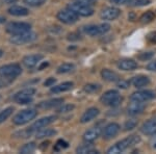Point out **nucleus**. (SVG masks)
I'll list each match as a JSON object with an SVG mask.
<instances>
[{
    "mask_svg": "<svg viewBox=\"0 0 156 154\" xmlns=\"http://www.w3.org/2000/svg\"><path fill=\"white\" fill-rule=\"evenodd\" d=\"M76 152L77 153H81V154H99L97 150H95L94 147L90 144H87V145H82L79 146V147L76 148Z\"/></svg>",
    "mask_w": 156,
    "mask_h": 154,
    "instance_id": "nucleus-27",
    "label": "nucleus"
},
{
    "mask_svg": "<svg viewBox=\"0 0 156 154\" xmlns=\"http://www.w3.org/2000/svg\"><path fill=\"white\" fill-rule=\"evenodd\" d=\"M30 29H31V25L26 22H11L6 25V31L12 36L30 31Z\"/></svg>",
    "mask_w": 156,
    "mask_h": 154,
    "instance_id": "nucleus-9",
    "label": "nucleus"
},
{
    "mask_svg": "<svg viewBox=\"0 0 156 154\" xmlns=\"http://www.w3.org/2000/svg\"><path fill=\"white\" fill-rule=\"evenodd\" d=\"M110 1L112 2V3L115 4H126V3H129L130 0H110Z\"/></svg>",
    "mask_w": 156,
    "mask_h": 154,
    "instance_id": "nucleus-45",
    "label": "nucleus"
},
{
    "mask_svg": "<svg viewBox=\"0 0 156 154\" xmlns=\"http://www.w3.org/2000/svg\"><path fill=\"white\" fill-rule=\"evenodd\" d=\"M153 98H155V93L149 90L137 91V92H134L130 96V100L131 101L134 100V101H142V102L151 100V99H153Z\"/></svg>",
    "mask_w": 156,
    "mask_h": 154,
    "instance_id": "nucleus-13",
    "label": "nucleus"
},
{
    "mask_svg": "<svg viewBox=\"0 0 156 154\" xmlns=\"http://www.w3.org/2000/svg\"><path fill=\"white\" fill-rule=\"evenodd\" d=\"M74 69H75V66L73 64L65 63V64L60 65L59 67L57 68V73H58V74H67V73L72 72Z\"/></svg>",
    "mask_w": 156,
    "mask_h": 154,
    "instance_id": "nucleus-28",
    "label": "nucleus"
},
{
    "mask_svg": "<svg viewBox=\"0 0 156 154\" xmlns=\"http://www.w3.org/2000/svg\"><path fill=\"white\" fill-rule=\"evenodd\" d=\"M55 78H53V77H50V78H48V79L46 80V81L44 82V85L45 87H52V85H54V83H55Z\"/></svg>",
    "mask_w": 156,
    "mask_h": 154,
    "instance_id": "nucleus-44",
    "label": "nucleus"
},
{
    "mask_svg": "<svg viewBox=\"0 0 156 154\" xmlns=\"http://www.w3.org/2000/svg\"><path fill=\"white\" fill-rule=\"evenodd\" d=\"M68 147H69V144H68L66 141L64 140H58L56 142V144H55L54 146V150L56 151V152H58V151L60 150H64V149H67Z\"/></svg>",
    "mask_w": 156,
    "mask_h": 154,
    "instance_id": "nucleus-35",
    "label": "nucleus"
},
{
    "mask_svg": "<svg viewBox=\"0 0 156 154\" xmlns=\"http://www.w3.org/2000/svg\"><path fill=\"white\" fill-rule=\"evenodd\" d=\"M68 9H72L74 13H76L78 16H82V17H90L94 14V9H93L92 6L78 1H75L73 3L69 4Z\"/></svg>",
    "mask_w": 156,
    "mask_h": 154,
    "instance_id": "nucleus-7",
    "label": "nucleus"
},
{
    "mask_svg": "<svg viewBox=\"0 0 156 154\" xmlns=\"http://www.w3.org/2000/svg\"><path fill=\"white\" fill-rule=\"evenodd\" d=\"M154 18H155L154 13L152 11H148V12H146L145 14L142 15V17H140V22H143V23H149L152 20H154Z\"/></svg>",
    "mask_w": 156,
    "mask_h": 154,
    "instance_id": "nucleus-32",
    "label": "nucleus"
},
{
    "mask_svg": "<svg viewBox=\"0 0 156 154\" xmlns=\"http://www.w3.org/2000/svg\"><path fill=\"white\" fill-rule=\"evenodd\" d=\"M5 18H4V17H2V16H0V24H2V23H4V22H5Z\"/></svg>",
    "mask_w": 156,
    "mask_h": 154,
    "instance_id": "nucleus-50",
    "label": "nucleus"
},
{
    "mask_svg": "<svg viewBox=\"0 0 156 154\" xmlns=\"http://www.w3.org/2000/svg\"><path fill=\"white\" fill-rule=\"evenodd\" d=\"M122 100L123 98L120 96V93L115 90L107 91L100 98V101H101L103 104L108 105V106H112V107L119 106L121 102H122Z\"/></svg>",
    "mask_w": 156,
    "mask_h": 154,
    "instance_id": "nucleus-3",
    "label": "nucleus"
},
{
    "mask_svg": "<svg viewBox=\"0 0 156 154\" xmlns=\"http://www.w3.org/2000/svg\"><path fill=\"white\" fill-rule=\"evenodd\" d=\"M55 120H56L55 116H48V117L41 118V119H39V120H37L34 124L30 126V129L34 131V132H37V131L39 129H41V128H44V127H46V126L50 125L51 123H53Z\"/></svg>",
    "mask_w": 156,
    "mask_h": 154,
    "instance_id": "nucleus-12",
    "label": "nucleus"
},
{
    "mask_svg": "<svg viewBox=\"0 0 156 154\" xmlns=\"http://www.w3.org/2000/svg\"><path fill=\"white\" fill-rule=\"evenodd\" d=\"M56 17L64 24H74L75 22H77L79 16H78L76 13L73 12L72 9L67 7L66 9H62V11H59L57 13Z\"/></svg>",
    "mask_w": 156,
    "mask_h": 154,
    "instance_id": "nucleus-10",
    "label": "nucleus"
},
{
    "mask_svg": "<svg viewBox=\"0 0 156 154\" xmlns=\"http://www.w3.org/2000/svg\"><path fill=\"white\" fill-rule=\"evenodd\" d=\"M74 87V83L72 81H66V82H62L59 83L57 85H52V88L50 89V92L54 93V94H58V93H64L67 92V91L72 90V88Z\"/></svg>",
    "mask_w": 156,
    "mask_h": 154,
    "instance_id": "nucleus-23",
    "label": "nucleus"
},
{
    "mask_svg": "<svg viewBox=\"0 0 156 154\" xmlns=\"http://www.w3.org/2000/svg\"><path fill=\"white\" fill-rule=\"evenodd\" d=\"M147 70H149V71L156 72V59L153 60V62L149 63V64L147 65Z\"/></svg>",
    "mask_w": 156,
    "mask_h": 154,
    "instance_id": "nucleus-43",
    "label": "nucleus"
},
{
    "mask_svg": "<svg viewBox=\"0 0 156 154\" xmlns=\"http://www.w3.org/2000/svg\"><path fill=\"white\" fill-rule=\"evenodd\" d=\"M120 125L118 123H109L104 127L103 129V138H106V140H109V138H115L118 133L120 132Z\"/></svg>",
    "mask_w": 156,
    "mask_h": 154,
    "instance_id": "nucleus-14",
    "label": "nucleus"
},
{
    "mask_svg": "<svg viewBox=\"0 0 156 154\" xmlns=\"http://www.w3.org/2000/svg\"><path fill=\"white\" fill-rule=\"evenodd\" d=\"M72 109H74V105L73 104H62L59 108H57L56 112L59 113H62L71 112Z\"/></svg>",
    "mask_w": 156,
    "mask_h": 154,
    "instance_id": "nucleus-38",
    "label": "nucleus"
},
{
    "mask_svg": "<svg viewBox=\"0 0 156 154\" xmlns=\"http://www.w3.org/2000/svg\"><path fill=\"white\" fill-rule=\"evenodd\" d=\"M101 76L104 80L109 81V82H115V81H119L120 80L119 75L109 69H103L101 71Z\"/></svg>",
    "mask_w": 156,
    "mask_h": 154,
    "instance_id": "nucleus-24",
    "label": "nucleus"
},
{
    "mask_svg": "<svg viewBox=\"0 0 156 154\" xmlns=\"http://www.w3.org/2000/svg\"><path fill=\"white\" fill-rule=\"evenodd\" d=\"M12 112H14V108L11 107V106L4 108L2 112H0V124H1V123H3V122H5L7 119L11 117Z\"/></svg>",
    "mask_w": 156,
    "mask_h": 154,
    "instance_id": "nucleus-30",
    "label": "nucleus"
},
{
    "mask_svg": "<svg viewBox=\"0 0 156 154\" xmlns=\"http://www.w3.org/2000/svg\"><path fill=\"white\" fill-rule=\"evenodd\" d=\"M140 141V138L138 135H130L128 138H124V140L120 141L117 144H115L114 146H112L109 149L107 150L108 154H118V153H122L125 150H127L128 148L132 147V146L136 145V144Z\"/></svg>",
    "mask_w": 156,
    "mask_h": 154,
    "instance_id": "nucleus-1",
    "label": "nucleus"
},
{
    "mask_svg": "<svg viewBox=\"0 0 156 154\" xmlns=\"http://www.w3.org/2000/svg\"><path fill=\"white\" fill-rule=\"evenodd\" d=\"M37 149V145L36 143H28L23 145V147L20 149V153L22 154H28V153H32L34 150Z\"/></svg>",
    "mask_w": 156,
    "mask_h": 154,
    "instance_id": "nucleus-31",
    "label": "nucleus"
},
{
    "mask_svg": "<svg viewBox=\"0 0 156 154\" xmlns=\"http://www.w3.org/2000/svg\"><path fill=\"white\" fill-rule=\"evenodd\" d=\"M37 112L36 109H32V108L23 109V110H21V112H19L14 118H12V123L18 126L24 125V124H26V123L34 120V119L37 117Z\"/></svg>",
    "mask_w": 156,
    "mask_h": 154,
    "instance_id": "nucleus-4",
    "label": "nucleus"
},
{
    "mask_svg": "<svg viewBox=\"0 0 156 154\" xmlns=\"http://www.w3.org/2000/svg\"><path fill=\"white\" fill-rule=\"evenodd\" d=\"M99 113H100V112H99V109H98V108L90 107L87 110H85L83 115L81 116V118H80V122L83 123V124H84V123L90 122L92 120L96 119Z\"/></svg>",
    "mask_w": 156,
    "mask_h": 154,
    "instance_id": "nucleus-20",
    "label": "nucleus"
},
{
    "mask_svg": "<svg viewBox=\"0 0 156 154\" xmlns=\"http://www.w3.org/2000/svg\"><path fill=\"white\" fill-rule=\"evenodd\" d=\"M36 93V90L31 89V88H27V89L19 91L14 96V100L16 101L18 104L26 105L30 104L34 101V95Z\"/></svg>",
    "mask_w": 156,
    "mask_h": 154,
    "instance_id": "nucleus-5",
    "label": "nucleus"
},
{
    "mask_svg": "<svg viewBox=\"0 0 156 154\" xmlns=\"http://www.w3.org/2000/svg\"><path fill=\"white\" fill-rule=\"evenodd\" d=\"M140 131L146 135H153L156 133V119L146 121L140 127Z\"/></svg>",
    "mask_w": 156,
    "mask_h": 154,
    "instance_id": "nucleus-18",
    "label": "nucleus"
},
{
    "mask_svg": "<svg viewBox=\"0 0 156 154\" xmlns=\"http://www.w3.org/2000/svg\"><path fill=\"white\" fill-rule=\"evenodd\" d=\"M130 82L129 81H126V80H119L118 81V88H120V89H127L128 87H129Z\"/></svg>",
    "mask_w": 156,
    "mask_h": 154,
    "instance_id": "nucleus-41",
    "label": "nucleus"
},
{
    "mask_svg": "<svg viewBox=\"0 0 156 154\" xmlns=\"http://www.w3.org/2000/svg\"><path fill=\"white\" fill-rule=\"evenodd\" d=\"M118 67L123 71H132L137 68V63L131 59H124L118 63Z\"/></svg>",
    "mask_w": 156,
    "mask_h": 154,
    "instance_id": "nucleus-21",
    "label": "nucleus"
},
{
    "mask_svg": "<svg viewBox=\"0 0 156 154\" xmlns=\"http://www.w3.org/2000/svg\"><path fill=\"white\" fill-rule=\"evenodd\" d=\"M34 133V131H32L31 129H30V127L26 128V129H23L21 131H18V132L15 133V136H17V138H29L30 135Z\"/></svg>",
    "mask_w": 156,
    "mask_h": 154,
    "instance_id": "nucleus-33",
    "label": "nucleus"
},
{
    "mask_svg": "<svg viewBox=\"0 0 156 154\" xmlns=\"http://www.w3.org/2000/svg\"><path fill=\"white\" fill-rule=\"evenodd\" d=\"M78 2H81V3H84V4H87V5H92L94 4V0H76Z\"/></svg>",
    "mask_w": 156,
    "mask_h": 154,
    "instance_id": "nucleus-47",
    "label": "nucleus"
},
{
    "mask_svg": "<svg viewBox=\"0 0 156 154\" xmlns=\"http://www.w3.org/2000/svg\"><path fill=\"white\" fill-rule=\"evenodd\" d=\"M9 82H11V81H7L6 78L0 76V89H3V88H6L7 85L9 84Z\"/></svg>",
    "mask_w": 156,
    "mask_h": 154,
    "instance_id": "nucleus-42",
    "label": "nucleus"
},
{
    "mask_svg": "<svg viewBox=\"0 0 156 154\" xmlns=\"http://www.w3.org/2000/svg\"><path fill=\"white\" fill-rule=\"evenodd\" d=\"M56 134V130L51 129V128H41L36 132L37 138H49V136H53Z\"/></svg>",
    "mask_w": 156,
    "mask_h": 154,
    "instance_id": "nucleus-26",
    "label": "nucleus"
},
{
    "mask_svg": "<svg viewBox=\"0 0 156 154\" xmlns=\"http://www.w3.org/2000/svg\"><path fill=\"white\" fill-rule=\"evenodd\" d=\"M110 25L107 23H102L98 25H87V26L83 27L84 34L90 37H96L100 36V34H104L107 31H109Z\"/></svg>",
    "mask_w": 156,
    "mask_h": 154,
    "instance_id": "nucleus-8",
    "label": "nucleus"
},
{
    "mask_svg": "<svg viewBox=\"0 0 156 154\" xmlns=\"http://www.w3.org/2000/svg\"><path fill=\"white\" fill-rule=\"evenodd\" d=\"M48 63H44V64H43L42 66H41V67H40L39 68V70H43V68H46V67H48Z\"/></svg>",
    "mask_w": 156,
    "mask_h": 154,
    "instance_id": "nucleus-49",
    "label": "nucleus"
},
{
    "mask_svg": "<svg viewBox=\"0 0 156 154\" xmlns=\"http://www.w3.org/2000/svg\"><path fill=\"white\" fill-rule=\"evenodd\" d=\"M1 1L4 4H12V3H16L18 0H1Z\"/></svg>",
    "mask_w": 156,
    "mask_h": 154,
    "instance_id": "nucleus-48",
    "label": "nucleus"
},
{
    "mask_svg": "<svg viewBox=\"0 0 156 154\" xmlns=\"http://www.w3.org/2000/svg\"><path fill=\"white\" fill-rule=\"evenodd\" d=\"M150 144H151V147H152L153 149H156V133L152 135L151 141H150Z\"/></svg>",
    "mask_w": 156,
    "mask_h": 154,
    "instance_id": "nucleus-46",
    "label": "nucleus"
},
{
    "mask_svg": "<svg viewBox=\"0 0 156 154\" xmlns=\"http://www.w3.org/2000/svg\"><path fill=\"white\" fill-rule=\"evenodd\" d=\"M131 83L134 85L137 89H140V88H144L146 85H148L150 83V79L149 77L144 76V75H140V76H135L132 78Z\"/></svg>",
    "mask_w": 156,
    "mask_h": 154,
    "instance_id": "nucleus-25",
    "label": "nucleus"
},
{
    "mask_svg": "<svg viewBox=\"0 0 156 154\" xmlns=\"http://www.w3.org/2000/svg\"><path fill=\"white\" fill-rule=\"evenodd\" d=\"M147 40L151 43V44H156V31L150 32V34L147 36Z\"/></svg>",
    "mask_w": 156,
    "mask_h": 154,
    "instance_id": "nucleus-40",
    "label": "nucleus"
},
{
    "mask_svg": "<svg viewBox=\"0 0 156 154\" xmlns=\"http://www.w3.org/2000/svg\"><path fill=\"white\" fill-rule=\"evenodd\" d=\"M103 132L101 127H93L90 128L89 130H87L83 134V141L87 143H92L94 142L95 140H97L101 133Z\"/></svg>",
    "mask_w": 156,
    "mask_h": 154,
    "instance_id": "nucleus-15",
    "label": "nucleus"
},
{
    "mask_svg": "<svg viewBox=\"0 0 156 154\" xmlns=\"http://www.w3.org/2000/svg\"><path fill=\"white\" fill-rule=\"evenodd\" d=\"M144 109H145V104L142 101L132 100V102L130 103L127 107V113H128V115H130V116H136V115L142 113L144 112Z\"/></svg>",
    "mask_w": 156,
    "mask_h": 154,
    "instance_id": "nucleus-16",
    "label": "nucleus"
},
{
    "mask_svg": "<svg viewBox=\"0 0 156 154\" xmlns=\"http://www.w3.org/2000/svg\"><path fill=\"white\" fill-rule=\"evenodd\" d=\"M64 103L62 98H54V99H50L46 101H42L37 104V107L42 108V109H50V108L57 107Z\"/></svg>",
    "mask_w": 156,
    "mask_h": 154,
    "instance_id": "nucleus-17",
    "label": "nucleus"
},
{
    "mask_svg": "<svg viewBox=\"0 0 156 154\" xmlns=\"http://www.w3.org/2000/svg\"><path fill=\"white\" fill-rule=\"evenodd\" d=\"M42 59H43L42 54H30V55H26L22 62H23L25 67L30 69V68L36 67Z\"/></svg>",
    "mask_w": 156,
    "mask_h": 154,
    "instance_id": "nucleus-19",
    "label": "nucleus"
},
{
    "mask_svg": "<svg viewBox=\"0 0 156 154\" xmlns=\"http://www.w3.org/2000/svg\"><path fill=\"white\" fill-rule=\"evenodd\" d=\"M23 1L25 4H27V5L36 7V6L43 5V4L46 2V0H23Z\"/></svg>",
    "mask_w": 156,
    "mask_h": 154,
    "instance_id": "nucleus-37",
    "label": "nucleus"
},
{
    "mask_svg": "<svg viewBox=\"0 0 156 154\" xmlns=\"http://www.w3.org/2000/svg\"><path fill=\"white\" fill-rule=\"evenodd\" d=\"M83 90L87 94H95L101 90V85L97 84V83H87L83 87Z\"/></svg>",
    "mask_w": 156,
    "mask_h": 154,
    "instance_id": "nucleus-29",
    "label": "nucleus"
},
{
    "mask_svg": "<svg viewBox=\"0 0 156 154\" xmlns=\"http://www.w3.org/2000/svg\"><path fill=\"white\" fill-rule=\"evenodd\" d=\"M2 55H3V51H2V50H1V49H0V57H1V56H2Z\"/></svg>",
    "mask_w": 156,
    "mask_h": 154,
    "instance_id": "nucleus-51",
    "label": "nucleus"
},
{
    "mask_svg": "<svg viewBox=\"0 0 156 154\" xmlns=\"http://www.w3.org/2000/svg\"><path fill=\"white\" fill-rule=\"evenodd\" d=\"M121 11L117 7L114 6H108L103 9L101 13H100V17L103 20H106V21H112V20H115L118 17L120 16Z\"/></svg>",
    "mask_w": 156,
    "mask_h": 154,
    "instance_id": "nucleus-11",
    "label": "nucleus"
},
{
    "mask_svg": "<svg viewBox=\"0 0 156 154\" xmlns=\"http://www.w3.org/2000/svg\"><path fill=\"white\" fill-rule=\"evenodd\" d=\"M137 120H135V119H130V120H127L126 122H125L124 124V128L125 130H132L134 129L135 127L137 126Z\"/></svg>",
    "mask_w": 156,
    "mask_h": 154,
    "instance_id": "nucleus-34",
    "label": "nucleus"
},
{
    "mask_svg": "<svg viewBox=\"0 0 156 154\" xmlns=\"http://www.w3.org/2000/svg\"><path fill=\"white\" fill-rule=\"evenodd\" d=\"M7 13L12 16L15 17H24L27 16L29 14V9H26L24 6H20V5H12L7 9Z\"/></svg>",
    "mask_w": 156,
    "mask_h": 154,
    "instance_id": "nucleus-22",
    "label": "nucleus"
},
{
    "mask_svg": "<svg viewBox=\"0 0 156 154\" xmlns=\"http://www.w3.org/2000/svg\"><path fill=\"white\" fill-rule=\"evenodd\" d=\"M150 2V0H130L128 4L131 6H145L148 5Z\"/></svg>",
    "mask_w": 156,
    "mask_h": 154,
    "instance_id": "nucleus-36",
    "label": "nucleus"
},
{
    "mask_svg": "<svg viewBox=\"0 0 156 154\" xmlns=\"http://www.w3.org/2000/svg\"><path fill=\"white\" fill-rule=\"evenodd\" d=\"M36 39H37V34L34 32L27 31V32H23V34H14L9 39V42L14 45L20 46V45H25V44H28V43H31Z\"/></svg>",
    "mask_w": 156,
    "mask_h": 154,
    "instance_id": "nucleus-6",
    "label": "nucleus"
},
{
    "mask_svg": "<svg viewBox=\"0 0 156 154\" xmlns=\"http://www.w3.org/2000/svg\"><path fill=\"white\" fill-rule=\"evenodd\" d=\"M22 73V68L19 64H9L0 67V76L12 80Z\"/></svg>",
    "mask_w": 156,
    "mask_h": 154,
    "instance_id": "nucleus-2",
    "label": "nucleus"
},
{
    "mask_svg": "<svg viewBox=\"0 0 156 154\" xmlns=\"http://www.w3.org/2000/svg\"><path fill=\"white\" fill-rule=\"evenodd\" d=\"M154 53L153 52H144V53H140L138 55V59L140 60H147V59H150L153 57Z\"/></svg>",
    "mask_w": 156,
    "mask_h": 154,
    "instance_id": "nucleus-39",
    "label": "nucleus"
}]
</instances>
